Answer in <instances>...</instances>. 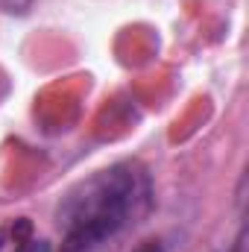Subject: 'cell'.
Wrapping results in <instances>:
<instances>
[{"mask_svg": "<svg viewBox=\"0 0 249 252\" xmlns=\"http://www.w3.org/2000/svg\"><path fill=\"white\" fill-rule=\"evenodd\" d=\"M153 208V179L138 161L103 167L73 188L56 208L62 252H100Z\"/></svg>", "mask_w": 249, "mask_h": 252, "instance_id": "6da1fadb", "label": "cell"}, {"mask_svg": "<svg viewBox=\"0 0 249 252\" xmlns=\"http://www.w3.org/2000/svg\"><path fill=\"white\" fill-rule=\"evenodd\" d=\"M0 252H38V241L32 238V223L27 217L0 226Z\"/></svg>", "mask_w": 249, "mask_h": 252, "instance_id": "7a4b0ae2", "label": "cell"}, {"mask_svg": "<svg viewBox=\"0 0 249 252\" xmlns=\"http://www.w3.org/2000/svg\"><path fill=\"white\" fill-rule=\"evenodd\" d=\"M220 252H247V229L238 232V238H235V244L229 250H220Z\"/></svg>", "mask_w": 249, "mask_h": 252, "instance_id": "3957f363", "label": "cell"}, {"mask_svg": "<svg viewBox=\"0 0 249 252\" xmlns=\"http://www.w3.org/2000/svg\"><path fill=\"white\" fill-rule=\"evenodd\" d=\"M135 252H164V247H161V241H147V244H141Z\"/></svg>", "mask_w": 249, "mask_h": 252, "instance_id": "277c9868", "label": "cell"}]
</instances>
